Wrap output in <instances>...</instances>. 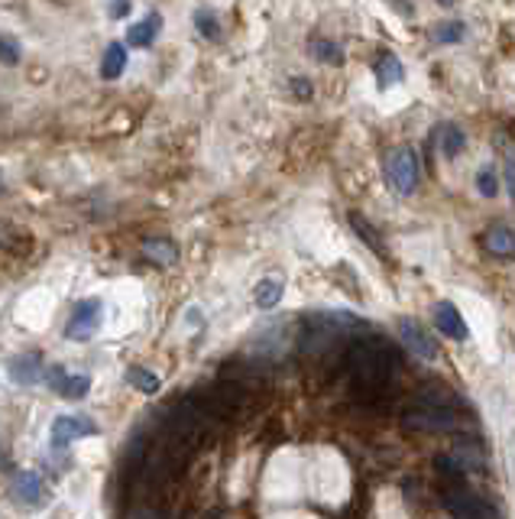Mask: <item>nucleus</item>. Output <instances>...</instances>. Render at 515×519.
<instances>
[{
  "label": "nucleus",
  "instance_id": "25",
  "mask_svg": "<svg viewBox=\"0 0 515 519\" xmlns=\"http://www.w3.org/2000/svg\"><path fill=\"white\" fill-rule=\"evenodd\" d=\"M463 33H467L463 30V24H441L431 36H434V43H461Z\"/></svg>",
  "mask_w": 515,
  "mask_h": 519
},
{
  "label": "nucleus",
  "instance_id": "8",
  "mask_svg": "<svg viewBox=\"0 0 515 519\" xmlns=\"http://www.w3.org/2000/svg\"><path fill=\"white\" fill-rule=\"evenodd\" d=\"M431 315H434V325H438V332H441V334H447L451 341H467V338H470L467 322H463V315H461V312H457V305H454V303H447V299H441V303H434Z\"/></svg>",
  "mask_w": 515,
  "mask_h": 519
},
{
  "label": "nucleus",
  "instance_id": "28",
  "mask_svg": "<svg viewBox=\"0 0 515 519\" xmlns=\"http://www.w3.org/2000/svg\"><path fill=\"white\" fill-rule=\"evenodd\" d=\"M108 14L110 16H127L130 14V7H127V4H117V7H108Z\"/></svg>",
  "mask_w": 515,
  "mask_h": 519
},
{
  "label": "nucleus",
  "instance_id": "1",
  "mask_svg": "<svg viewBox=\"0 0 515 519\" xmlns=\"http://www.w3.org/2000/svg\"><path fill=\"white\" fill-rule=\"evenodd\" d=\"M350 373L367 389H383L393 377V354L377 338H363L350 348Z\"/></svg>",
  "mask_w": 515,
  "mask_h": 519
},
{
  "label": "nucleus",
  "instance_id": "19",
  "mask_svg": "<svg viewBox=\"0 0 515 519\" xmlns=\"http://www.w3.org/2000/svg\"><path fill=\"white\" fill-rule=\"evenodd\" d=\"M127 383L147 396L159 393V377H156L153 370H147V367H130V370H127Z\"/></svg>",
  "mask_w": 515,
  "mask_h": 519
},
{
  "label": "nucleus",
  "instance_id": "9",
  "mask_svg": "<svg viewBox=\"0 0 515 519\" xmlns=\"http://www.w3.org/2000/svg\"><path fill=\"white\" fill-rule=\"evenodd\" d=\"M399 334H402V344H405L412 354L422 357V360H434V357H438V344L431 341L428 332L418 325L415 318H402V322H399Z\"/></svg>",
  "mask_w": 515,
  "mask_h": 519
},
{
  "label": "nucleus",
  "instance_id": "18",
  "mask_svg": "<svg viewBox=\"0 0 515 519\" xmlns=\"http://www.w3.org/2000/svg\"><path fill=\"white\" fill-rule=\"evenodd\" d=\"M123 69H127V49H123V43H110L104 49V59H100V78L114 82L123 75Z\"/></svg>",
  "mask_w": 515,
  "mask_h": 519
},
{
  "label": "nucleus",
  "instance_id": "10",
  "mask_svg": "<svg viewBox=\"0 0 515 519\" xmlns=\"http://www.w3.org/2000/svg\"><path fill=\"white\" fill-rule=\"evenodd\" d=\"M10 380L20 383V387H36V383L46 380V367H43V357L39 354H20L10 360Z\"/></svg>",
  "mask_w": 515,
  "mask_h": 519
},
{
  "label": "nucleus",
  "instance_id": "2",
  "mask_svg": "<svg viewBox=\"0 0 515 519\" xmlns=\"http://www.w3.org/2000/svg\"><path fill=\"white\" fill-rule=\"evenodd\" d=\"M386 178L396 195H412L418 188V159L408 147H399L386 159Z\"/></svg>",
  "mask_w": 515,
  "mask_h": 519
},
{
  "label": "nucleus",
  "instance_id": "21",
  "mask_svg": "<svg viewBox=\"0 0 515 519\" xmlns=\"http://www.w3.org/2000/svg\"><path fill=\"white\" fill-rule=\"evenodd\" d=\"M195 26H198V33L205 39H217V36H221V24H217V16L211 14L208 7L195 10Z\"/></svg>",
  "mask_w": 515,
  "mask_h": 519
},
{
  "label": "nucleus",
  "instance_id": "29",
  "mask_svg": "<svg viewBox=\"0 0 515 519\" xmlns=\"http://www.w3.org/2000/svg\"><path fill=\"white\" fill-rule=\"evenodd\" d=\"M0 192H4V172H0Z\"/></svg>",
  "mask_w": 515,
  "mask_h": 519
},
{
  "label": "nucleus",
  "instance_id": "5",
  "mask_svg": "<svg viewBox=\"0 0 515 519\" xmlns=\"http://www.w3.org/2000/svg\"><path fill=\"white\" fill-rule=\"evenodd\" d=\"M98 328H100V303L98 299H85L72 312L69 325H65V338L69 341H88V338L98 334Z\"/></svg>",
  "mask_w": 515,
  "mask_h": 519
},
{
  "label": "nucleus",
  "instance_id": "6",
  "mask_svg": "<svg viewBox=\"0 0 515 519\" xmlns=\"http://www.w3.org/2000/svg\"><path fill=\"white\" fill-rule=\"evenodd\" d=\"M52 445L55 448H69L75 438H85V435H98V422L88 416H55L52 422Z\"/></svg>",
  "mask_w": 515,
  "mask_h": 519
},
{
  "label": "nucleus",
  "instance_id": "7",
  "mask_svg": "<svg viewBox=\"0 0 515 519\" xmlns=\"http://www.w3.org/2000/svg\"><path fill=\"white\" fill-rule=\"evenodd\" d=\"M46 383L62 399H85L88 389H91V377H85V373H69L65 367L46 370Z\"/></svg>",
  "mask_w": 515,
  "mask_h": 519
},
{
  "label": "nucleus",
  "instance_id": "20",
  "mask_svg": "<svg viewBox=\"0 0 515 519\" xmlns=\"http://www.w3.org/2000/svg\"><path fill=\"white\" fill-rule=\"evenodd\" d=\"M311 55H315L318 62H328V65L344 62V53H340V46L331 43V39H311Z\"/></svg>",
  "mask_w": 515,
  "mask_h": 519
},
{
  "label": "nucleus",
  "instance_id": "22",
  "mask_svg": "<svg viewBox=\"0 0 515 519\" xmlns=\"http://www.w3.org/2000/svg\"><path fill=\"white\" fill-rule=\"evenodd\" d=\"M20 59H24V46H20L14 36L0 33V62H4V65H16Z\"/></svg>",
  "mask_w": 515,
  "mask_h": 519
},
{
  "label": "nucleus",
  "instance_id": "26",
  "mask_svg": "<svg viewBox=\"0 0 515 519\" xmlns=\"http://www.w3.org/2000/svg\"><path fill=\"white\" fill-rule=\"evenodd\" d=\"M506 192H509V198L515 202V153L506 156Z\"/></svg>",
  "mask_w": 515,
  "mask_h": 519
},
{
  "label": "nucleus",
  "instance_id": "14",
  "mask_svg": "<svg viewBox=\"0 0 515 519\" xmlns=\"http://www.w3.org/2000/svg\"><path fill=\"white\" fill-rule=\"evenodd\" d=\"M483 247L490 250L492 256H512L515 231H509V227H490V231L483 234Z\"/></svg>",
  "mask_w": 515,
  "mask_h": 519
},
{
  "label": "nucleus",
  "instance_id": "15",
  "mask_svg": "<svg viewBox=\"0 0 515 519\" xmlns=\"http://www.w3.org/2000/svg\"><path fill=\"white\" fill-rule=\"evenodd\" d=\"M143 256L153 260V264L172 266L178 260V247L166 237H149V241H143Z\"/></svg>",
  "mask_w": 515,
  "mask_h": 519
},
{
  "label": "nucleus",
  "instance_id": "27",
  "mask_svg": "<svg viewBox=\"0 0 515 519\" xmlns=\"http://www.w3.org/2000/svg\"><path fill=\"white\" fill-rule=\"evenodd\" d=\"M292 91L299 94V98H311V85H308L305 78H292Z\"/></svg>",
  "mask_w": 515,
  "mask_h": 519
},
{
  "label": "nucleus",
  "instance_id": "24",
  "mask_svg": "<svg viewBox=\"0 0 515 519\" xmlns=\"http://www.w3.org/2000/svg\"><path fill=\"white\" fill-rule=\"evenodd\" d=\"M477 188L483 198H496L500 195V182H496V172L492 169H480L477 172Z\"/></svg>",
  "mask_w": 515,
  "mask_h": 519
},
{
  "label": "nucleus",
  "instance_id": "3",
  "mask_svg": "<svg viewBox=\"0 0 515 519\" xmlns=\"http://www.w3.org/2000/svg\"><path fill=\"white\" fill-rule=\"evenodd\" d=\"M441 504L454 519H500V513L467 487H447L441 494Z\"/></svg>",
  "mask_w": 515,
  "mask_h": 519
},
{
  "label": "nucleus",
  "instance_id": "16",
  "mask_svg": "<svg viewBox=\"0 0 515 519\" xmlns=\"http://www.w3.org/2000/svg\"><path fill=\"white\" fill-rule=\"evenodd\" d=\"M347 221H350V227H354V234H357V237H360L363 244H367L369 250H373V254H383V256H386V244H383V237H379V234H377V227L369 225L367 217H363V215H357V211H350V215H347Z\"/></svg>",
  "mask_w": 515,
  "mask_h": 519
},
{
  "label": "nucleus",
  "instance_id": "12",
  "mask_svg": "<svg viewBox=\"0 0 515 519\" xmlns=\"http://www.w3.org/2000/svg\"><path fill=\"white\" fill-rule=\"evenodd\" d=\"M159 30H162V16L156 14V10H149L143 20H137V24L127 30V43H130V46L147 49V46H153V43H156Z\"/></svg>",
  "mask_w": 515,
  "mask_h": 519
},
{
  "label": "nucleus",
  "instance_id": "11",
  "mask_svg": "<svg viewBox=\"0 0 515 519\" xmlns=\"http://www.w3.org/2000/svg\"><path fill=\"white\" fill-rule=\"evenodd\" d=\"M14 496L24 506H43L46 500V487L36 471H16L14 474Z\"/></svg>",
  "mask_w": 515,
  "mask_h": 519
},
{
  "label": "nucleus",
  "instance_id": "17",
  "mask_svg": "<svg viewBox=\"0 0 515 519\" xmlns=\"http://www.w3.org/2000/svg\"><path fill=\"white\" fill-rule=\"evenodd\" d=\"M282 293H285L282 279L266 276V279H260V283H256L253 299H256V305H260V309H276V305L282 303Z\"/></svg>",
  "mask_w": 515,
  "mask_h": 519
},
{
  "label": "nucleus",
  "instance_id": "4",
  "mask_svg": "<svg viewBox=\"0 0 515 519\" xmlns=\"http://www.w3.org/2000/svg\"><path fill=\"white\" fill-rule=\"evenodd\" d=\"M402 426L408 432H451V428L461 426V416L457 409H441V406H422V409H412L402 416Z\"/></svg>",
  "mask_w": 515,
  "mask_h": 519
},
{
  "label": "nucleus",
  "instance_id": "13",
  "mask_svg": "<svg viewBox=\"0 0 515 519\" xmlns=\"http://www.w3.org/2000/svg\"><path fill=\"white\" fill-rule=\"evenodd\" d=\"M373 72H377V85H379V91H386V88H393V85H399L402 82V62L396 59L393 53H383L377 59V65H373Z\"/></svg>",
  "mask_w": 515,
  "mask_h": 519
},
{
  "label": "nucleus",
  "instance_id": "23",
  "mask_svg": "<svg viewBox=\"0 0 515 519\" xmlns=\"http://www.w3.org/2000/svg\"><path fill=\"white\" fill-rule=\"evenodd\" d=\"M441 137H444V143H441L444 156H457L463 147H467V137H463L461 127H444V130H441Z\"/></svg>",
  "mask_w": 515,
  "mask_h": 519
}]
</instances>
